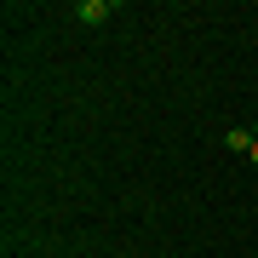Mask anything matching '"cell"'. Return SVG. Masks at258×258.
<instances>
[{
    "mask_svg": "<svg viewBox=\"0 0 258 258\" xmlns=\"http://www.w3.org/2000/svg\"><path fill=\"white\" fill-rule=\"evenodd\" d=\"M75 18H81V23H109L115 6H109V0H81V6H75Z\"/></svg>",
    "mask_w": 258,
    "mask_h": 258,
    "instance_id": "obj_1",
    "label": "cell"
},
{
    "mask_svg": "<svg viewBox=\"0 0 258 258\" xmlns=\"http://www.w3.org/2000/svg\"><path fill=\"white\" fill-rule=\"evenodd\" d=\"M224 144H230L235 155H252V144H258V126H230V132H224Z\"/></svg>",
    "mask_w": 258,
    "mask_h": 258,
    "instance_id": "obj_2",
    "label": "cell"
},
{
    "mask_svg": "<svg viewBox=\"0 0 258 258\" xmlns=\"http://www.w3.org/2000/svg\"><path fill=\"white\" fill-rule=\"evenodd\" d=\"M247 161H252V166H258V144H252V155H247Z\"/></svg>",
    "mask_w": 258,
    "mask_h": 258,
    "instance_id": "obj_3",
    "label": "cell"
}]
</instances>
